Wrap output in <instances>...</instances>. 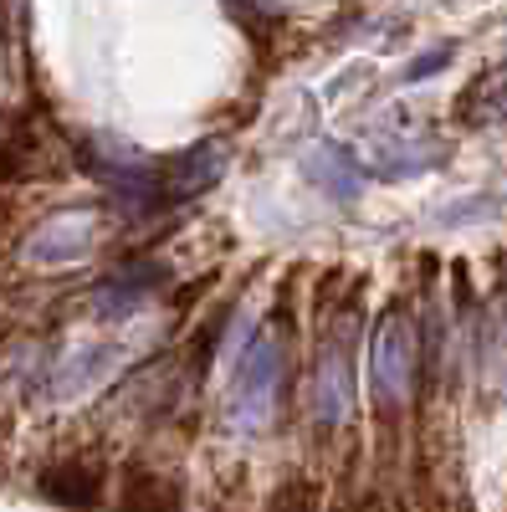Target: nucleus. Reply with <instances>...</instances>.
I'll use <instances>...</instances> for the list:
<instances>
[{
	"instance_id": "1",
	"label": "nucleus",
	"mask_w": 507,
	"mask_h": 512,
	"mask_svg": "<svg viewBox=\"0 0 507 512\" xmlns=\"http://www.w3.org/2000/svg\"><path fill=\"white\" fill-rule=\"evenodd\" d=\"M72 149H77V164L113 195L118 210H129V216H154V210L164 205V175H154L139 149L118 144L108 134H88Z\"/></svg>"
},
{
	"instance_id": "2",
	"label": "nucleus",
	"mask_w": 507,
	"mask_h": 512,
	"mask_svg": "<svg viewBox=\"0 0 507 512\" xmlns=\"http://www.w3.org/2000/svg\"><path fill=\"white\" fill-rule=\"evenodd\" d=\"M98 246V210L88 205H72V210H57L47 216L21 246V256L31 267H67V262H82Z\"/></svg>"
},
{
	"instance_id": "3",
	"label": "nucleus",
	"mask_w": 507,
	"mask_h": 512,
	"mask_svg": "<svg viewBox=\"0 0 507 512\" xmlns=\"http://www.w3.org/2000/svg\"><path fill=\"white\" fill-rule=\"evenodd\" d=\"M410 369H415V338L405 323V308L390 303V313L379 318L374 344H369V374H374V395L379 405H400L410 390Z\"/></svg>"
},
{
	"instance_id": "4",
	"label": "nucleus",
	"mask_w": 507,
	"mask_h": 512,
	"mask_svg": "<svg viewBox=\"0 0 507 512\" xmlns=\"http://www.w3.org/2000/svg\"><path fill=\"white\" fill-rule=\"evenodd\" d=\"M103 487H108V466L98 456H57L36 477V492L67 512H93L103 502Z\"/></svg>"
},
{
	"instance_id": "5",
	"label": "nucleus",
	"mask_w": 507,
	"mask_h": 512,
	"mask_svg": "<svg viewBox=\"0 0 507 512\" xmlns=\"http://www.w3.org/2000/svg\"><path fill=\"white\" fill-rule=\"evenodd\" d=\"M277 374H282V349L272 344V338H257V349L246 354L241 379H236V420L241 425H262L272 415Z\"/></svg>"
},
{
	"instance_id": "6",
	"label": "nucleus",
	"mask_w": 507,
	"mask_h": 512,
	"mask_svg": "<svg viewBox=\"0 0 507 512\" xmlns=\"http://www.w3.org/2000/svg\"><path fill=\"white\" fill-rule=\"evenodd\" d=\"M164 277H169L164 262H129V267H118V272L93 292V313H98V318H129L144 297H149V287H159Z\"/></svg>"
},
{
	"instance_id": "7",
	"label": "nucleus",
	"mask_w": 507,
	"mask_h": 512,
	"mask_svg": "<svg viewBox=\"0 0 507 512\" xmlns=\"http://www.w3.org/2000/svg\"><path fill=\"white\" fill-rule=\"evenodd\" d=\"M221 169H226V149L216 139H205L195 149H185L175 164L164 169V205H175V200H195L205 195L210 185L221 180Z\"/></svg>"
},
{
	"instance_id": "8",
	"label": "nucleus",
	"mask_w": 507,
	"mask_h": 512,
	"mask_svg": "<svg viewBox=\"0 0 507 512\" xmlns=\"http://www.w3.org/2000/svg\"><path fill=\"white\" fill-rule=\"evenodd\" d=\"M349 333H354V323L344 333H333L328 344H323V359H318V415L328 425H338V420L349 415V395H354V379H349Z\"/></svg>"
},
{
	"instance_id": "9",
	"label": "nucleus",
	"mask_w": 507,
	"mask_h": 512,
	"mask_svg": "<svg viewBox=\"0 0 507 512\" xmlns=\"http://www.w3.org/2000/svg\"><path fill=\"white\" fill-rule=\"evenodd\" d=\"M47 139L36 134L26 118H16V128L0 134V185H31V180H47Z\"/></svg>"
},
{
	"instance_id": "10",
	"label": "nucleus",
	"mask_w": 507,
	"mask_h": 512,
	"mask_svg": "<svg viewBox=\"0 0 507 512\" xmlns=\"http://www.w3.org/2000/svg\"><path fill=\"white\" fill-rule=\"evenodd\" d=\"M303 175L328 195V200H338V205H354L359 195H364V169L338 149V144H313L308 154H303Z\"/></svg>"
},
{
	"instance_id": "11",
	"label": "nucleus",
	"mask_w": 507,
	"mask_h": 512,
	"mask_svg": "<svg viewBox=\"0 0 507 512\" xmlns=\"http://www.w3.org/2000/svg\"><path fill=\"white\" fill-rule=\"evenodd\" d=\"M118 512H185V487L154 466H129L118 487Z\"/></svg>"
},
{
	"instance_id": "12",
	"label": "nucleus",
	"mask_w": 507,
	"mask_h": 512,
	"mask_svg": "<svg viewBox=\"0 0 507 512\" xmlns=\"http://www.w3.org/2000/svg\"><path fill=\"white\" fill-rule=\"evenodd\" d=\"M456 118L467 123V128H497V123H507V67L482 72L472 88L461 93Z\"/></svg>"
},
{
	"instance_id": "13",
	"label": "nucleus",
	"mask_w": 507,
	"mask_h": 512,
	"mask_svg": "<svg viewBox=\"0 0 507 512\" xmlns=\"http://www.w3.org/2000/svg\"><path fill=\"white\" fill-rule=\"evenodd\" d=\"M318 482L313 477H292V482H282L272 497H267V507L262 512H318Z\"/></svg>"
},
{
	"instance_id": "14",
	"label": "nucleus",
	"mask_w": 507,
	"mask_h": 512,
	"mask_svg": "<svg viewBox=\"0 0 507 512\" xmlns=\"http://www.w3.org/2000/svg\"><path fill=\"white\" fill-rule=\"evenodd\" d=\"M108 364H113V349H82V354L57 374V379H62L57 395H72V390H82V384H93V374H103Z\"/></svg>"
},
{
	"instance_id": "15",
	"label": "nucleus",
	"mask_w": 507,
	"mask_h": 512,
	"mask_svg": "<svg viewBox=\"0 0 507 512\" xmlns=\"http://www.w3.org/2000/svg\"><path fill=\"white\" fill-rule=\"evenodd\" d=\"M446 62H451V47H436V57H420V62H410V72H405V77H410V82H415V77H431V72H441Z\"/></svg>"
},
{
	"instance_id": "16",
	"label": "nucleus",
	"mask_w": 507,
	"mask_h": 512,
	"mask_svg": "<svg viewBox=\"0 0 507 512\" xmlns=\"http://www.w3.org/2000/svg\"><path fill=\"white\" fill-rule=\"evenodd\" d=\"M333 512H385V497H374V492H359L349 502H338Z\"/></svg>"
},
{
	"instance_id": "17",
	"label": "nucleus",
	"mask_w": 507,
	"mask_h": 512,
	"mask_svg": "<svg viewBox=\"0 0 507 512\" xmlns=\"http://www.w3.org/2000/svg\"><path fill=\"white\" fill-rule=\"evenodd\" d=\"M6 216H11V205H6V200H0V231H6Z\"/></svg>"
},
{
	"instance_id": "18",
	"label": "nucleus",
	"mask_w": 507,
	"mask_h": 512,
	"mask_svg": "<svg viewBox=\"0 0 507 512\" xmlns=\"http://www.w3.org/2000/svg\"><path fill=\"white\" fill-rule=\"evenodd\" d=\"M251 6H257V0H251Z\"/></svg>"
}]
</instances>
